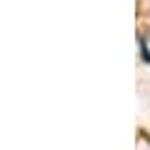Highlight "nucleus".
Returning a JSON list of instances; mask_svg holds the SVG:
<instances>
[{"instance_id": "f257e3e1", "label": "nucleus", "mask_w": 150, "mask_h": 150, "mask_svg": "<svg viewBox=\"0 0 150 150\" xmlns=\"http://www.w3.org/2000/svg\"><path fill=\"white\" fill-rule=\"evenodd\" d=\"M138 40H140V53H143V60H145V63H150V50H148V45H145V40H143V38H138Z\"/></svg>"}]
</instances>
